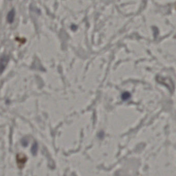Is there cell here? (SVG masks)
Listing matches in <instances>:
<instances>
[{
	"mask_svg": "<svg viewBox=\"0 0 176 176\" xmlns=\"http://www.w3.org/2000/svg\"><path fill=\"white\" fill-rule=\"evenodd\" d=\"M27 158L25 155L23 154H18L17 155V163L20 168H23L27 162Z\"/></svg>",
	"mask_w": 176,
	"mask_h": 176,
	"instance_id": "cell-2",
	"label": "cell"
},
{
	"mask_svg": "<svg viewBox=\"0 0 176 176\" xmlns=\"http://www.w3.org/2000/svg\"><path fill=\"white\" fill-rule=\"evenodd\" d=\"M9 62V57L6 55H2L0 57V74L3 73L8 65Z\"/></svg>",
	"mask_w": 176,
	"mask_h": 176,
	"instance_id": "cell-1",
	"label": "cell"
},
{
	"mask_svg": "<svg viewBox=\"0 0 176 176\" xmlns=\"http://www.w3.org/2000/svg\"><path fill=\"white\" fill-rule=\"evenodd\" d=\"M15 14H16V11L14 8H13L9 11L7 16V20L8 23H13L14 21Z\"/></svg>",
	"mask_w": 176,
	"mask_h": 176,
	"instance_id": "cell-3",
	"label": "cell"
}]
</instances>
